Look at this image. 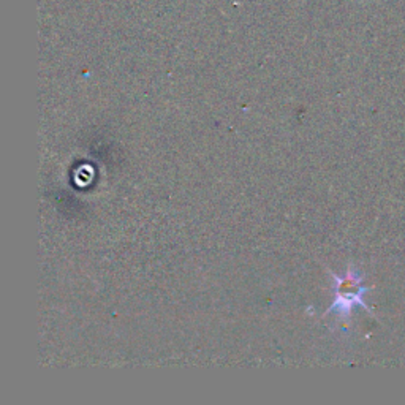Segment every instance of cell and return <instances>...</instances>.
I'll return each instance as SVG.
<instances>
[{
	"mask_svg": "<svg viewBox=\"0 0 405 405\" xmlns=\"http://www.w3.org/2000/svg\"><path fill=\"white\" fill-rule=\"evenodd\" d=\"M334 277V301L331 307L326 310L325 315L337 314L341 317H348L352 310L357 306L369 309L364 301L366 293L369 291L368 287L363 285V276L350 266L343 277L332 274Z\"/></svg>",
	"mask_w": 405,
	"mask_h": 405,
	"instance_id": "cell-1",
	"label": "cell"
}]
</instances>
